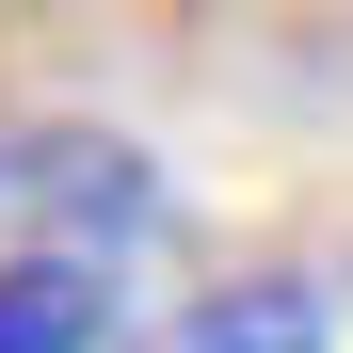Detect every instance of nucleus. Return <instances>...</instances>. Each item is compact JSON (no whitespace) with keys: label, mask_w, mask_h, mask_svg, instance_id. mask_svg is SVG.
Instances as JSON below:
<instances>
[{"label":"nucleus","mask_w":353,"mask_h":353,"mask_svg":"<svg viewBox=\"0 0 353 353\" xmlns=\"http://www.w3.org/2000/svg\"><path fill=\"white\" fill-rule=\"evenodd\" d=\"M129 289L81 241H0V353H112Z\"/></svg>","instance_id":"f03ea898"},{"label":"nucleus","mask_w":353,"mask_h":353,"mask_svg":"<svg viewBox=\"0 0 353 353\" xmlns=\"http://www.w3.org/2000/svg\"><path fill=\"white\" fill-rule=\"evenodd\" d=\"M176 353H337V289L321 273H225L176 305Z\"/></svg>","instance_id":"7ed1b4c3"},{"label":"nucleus","mask_w":353,"mask_h":353,"mask_svg":"<svg viewBox=\"0 0 353 353\" xmlns=\"http://www.w3.org/2000/svg\"><path fill=\"white\" fill-rule=\"evenodd\" d=\"M161 225V161L97 112H17L0 129V241H81V257H129Z\"/></svg>","instance_id":"f257e3e1"}]
</instances>
